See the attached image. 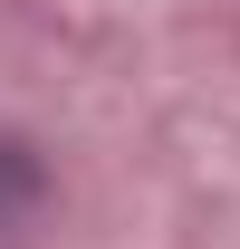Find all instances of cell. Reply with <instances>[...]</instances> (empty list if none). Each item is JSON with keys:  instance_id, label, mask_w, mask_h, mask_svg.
I'll return each instance as SVG.
<instances>
[{"instance_id": "cell-1", "label": "cell", "mask_w": 240, "mask_h": 249, "mask_svg": "<svg viewBox=\"0 0 240 249\" xmlns=\"http://www.w3.org/2000/svg\"><path fill=\"white\" fill-rule=\"evenodd\" d=\"M39 163H29V144H0V240H20L29 230V211H39Z\"/></svg>"}]
</instances>
